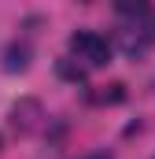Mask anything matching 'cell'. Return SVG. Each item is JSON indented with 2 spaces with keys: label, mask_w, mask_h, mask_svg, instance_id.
I'll return each instance as SVG.
<instances>
[{
  "label": "cell",
  "mask_w": 155,
  "mask_h": 159,
  "mask_svg": "<svg viewBox=\"0 0 155 159\" xmlns=\"http://www.w3.org/2000/svg\"><path fill=\"white\" fill-rule=\"evenodd\" d=\"M70 52H74L85 67H107L111 63V44H107V37H100L92 30L70 34Z\"/></svg>",
  "instance_id": "2"
},
{
  "label": "cell",
  "mask_w": 155,
  "mask_h": 159,
  "mask_svg": "<svg viewBox=\"0 0 155 159\" xmlns=\"http://www.w3.org/2000/svg\"><path fill=\"white\" fill-rule=\"evenodd\" d=\"M152 44H155V15L152 11L137 15L133 22H126V26L118 30V48H122L129 59H140Z\"/></svg>",
  "instance_id": "1"
},
{
  "label": "cell",
  "mask_w": 155,
  "mask_h": 159,
  "mask_svg": "<svg viewBox=\"0 0 155 159\" xmlns=\"http://www.w3.org/2000/svg\"><path fill=\"white\" fill-rule=\"evenodd\" d=\"M30 67V44L26 41H15V44H7V52H4V70H26Z\"/></svg>",
  "instance_id": "4"
},
{
  "label": "cell",
  "mask_w": 155,
  "mask_h": 159,
  "mask_svg": "<svg viewBox=\"0 0 155 159\" xmlns=\"http://www.w3.org/2000/svg\"><path fill=\"white\" fill-rule=\"evenodd\" d=\"M41 119V104L37 100H19L15 107H11V126L19 129V133H30Z\"/></svg>",
  "instance_id": "3"
},
{
  "label": "cell",
  "mask_w": 155,
  "mask_h": 159,
  "mask_svg": "<svg viewBox=\"0 0 155 159\" xmlns=\"http://www.w3.org/2000/svg\"><path fill=\"white\" fill-rule=\"evenodd\" d=\"M59 74L67 81H85V67H74L70 59H59Z\"/></svg>",
  "instance_id": "7"
},
{
  "label": "cell",
  "mask_w": 155,
  "mask_h": 159,
  "mask_svg": "<svg viewBox=\"0 0 155 159\" xmlns=\"http://www.w3.org/2000/svg\"><path fill=\"white\" fill-rule=\"evenodd\" d=\"M85 159H111V152H92V156H85Z\"/></svg>",
  "instance_id": "8"
},
{
  "label": "cell",
  "mask_w": 155,
  "mask_h": 159,
  "mask_svg": "<svg viewBox=\"0 0 155 159\" xmlns=\"http://www.w3.org/2000/svg\"><path fill=\"white\" fill-rule=\"evenodd\" d=\"M118 15H129V19H137V15H144V11H152L148 4H140V0H118L115 4Z\"/></svg>",
  "instance_id": "6"
},
{
  "label": "cell",
  "mask_w": 155,
  "mask_h": 159,
  "mask_svg": "<svg viewBox=\"0 0 155 159\" xmlns=\"http://www.w3.org/2000/svg\"><path fill=\"white\" fill-rule=\"evenodd\" d=\"M107 93H96V104H122L126 100V85L115 81V85H104Z\"/></svg>",
  "instance_id": "5"
},
{
  "label": "cell",
  "mask_w": 155,
  "mask_h": 159,
  "mask_svg": "<svg viewBox=\"0 0 155 159\" xmlns=\"http://www.w3.org/2000/svg\"><path fill=\"white\" fill-rule=\"evenodd\" d=\"M0 144H4V141H0Z\"/></svg>",
  "instance_id": "9"
}]
</instances>
